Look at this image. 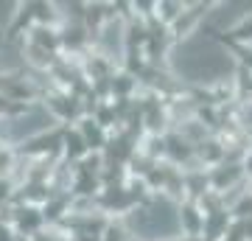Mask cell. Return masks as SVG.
Masks as SVG:
<instances>
[{"label":"cell","mask_w":252,"mask_h":241,"mask_svg":"<svg viewBox=\"0 0 252 241\" xmlns=\"http://www.w3.org/2000/svg\"><path fill=\"white\" fill-rule=\"evenodd\" d=\"M230 68H233L230 56L219 45L205 42V39L188 42L177 54V70L185 73L193 81H210V79H216V76L230 73Z\"/></svg>","instance_id":"cell-1"},{"label":"cell","mask_w":252,"mask_h":241,"mask_svg":"<svg viewBox=\"0 0 252 241\" xmlns=\"http://www.w3.org/2000/svg\"><path fill=\"white\" fill-rule=\"evenodd\" d=\"M132 227L146 239H162V236H171V233L180 230V216L171 205L154 202L149 210H143L132 219Z\"/></svg>","instance_id":"cell-2"},{"label":"cell","mask_w":252,"mask_h":241,"mask_svg":"<svg viewBox=\"0 0 252 241\" xmlns=\"http://www.w3.org/2000/svg\"><path fill=\"white\" fill-rule=\"evenodd\" d=\"M48 126H51V115H48L45 109H31L28 115L17 118V121H11L9 138L23 140V138H31V135L42 132V129H48Z\"/></svg>","instance_id":"cell-3"}]
</instances>
